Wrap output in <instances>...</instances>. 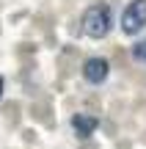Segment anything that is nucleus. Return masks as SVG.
Instances as JSON below:
<instances>
[{
    "instance_id": "nucleus-1",
    "label": "nucleus",
    "mask_w": 146,
    "mask_h": 149,
    "mask_svg": "<svg viewBox=\"0 0 146 149\" xmlns=\"http://www.w3.org/2000/svg\"><path fill=\"white\" fill-rule=\"evenodd\" d=\"M110 22H113V14H110V8L105 3L91 6V8H86V14H83V33L91 36V39H102L105 33L110 31Z\"/></svg>"
},
{
    "instance_id": "nucleus-2",
    "label": "nucleus",
    "mask_w": 146,
    "mask_h": 149,
    "mask_svg": "<svg viewBox=\"0 0 146 149\" xmlns=\"http://www.w3.org/2000/svg\"><path fill=\"white\" fill-rule=\"evenodd\" d=\"M146 28V0H132L121 14V31L124 33H141Z\"/></svg>"
},
{
    "instance_id": "nucleus-3",
    "label": "nucleus",
    "mask_w": 146,
    "mask_h": 149,
    "mask_svg": "<svg viewBox=\"0 0 146 149\" xmlns=\"http://www.w3.org/2000/svg\"><path fill=\"white\" fill-rule=\"evenodd\" d=\"M83 77L88 80V83H102L105 77H108V61L99 58V55H94V58H88L86 64H83Z\"/></svg>"
},
{
    "instance_id": "nucleus-4",
    "label": "nucleus",
    "mask_w": 146,
    "mask_h": 149,
    "mask_svg": "<svg viewBox=\"0 0 146 149\" xmlns=\"http://www.w3.org/2000/svg\"><path fill=\"white\" fill-rule=\"evenodd\" d=\"M97 116H91V113H77L75 119H72V130H75L77 138H88V135H94V130H97Z\"/></svg>"
},
{
    "instance_id": "nucleus-5",
    "label": "nucleus",
    "mask_w": 146,
    "mask_h": 149,
    "mask_svg": "<svg viewBox=\"0 0 146 149\" xmlns=\"http://www.w3.org/2000/svg\"><path fill=\"white\" fill-rule=\"evenodd\" d=\"M132 55H135L138 61H143V64H146V39H143V42H138L135 47H132Z\"/></svg>"
},
{
    "instance_id": "nucleus-6",
    "label": "nucleus",
    "mask_w": 146,
    "mask_h": 149,
    "mask_svg": "<svg viewBox=\"0 0 146 149\" xmlns=\"http://www.w3.org/2000/svg\"><path fill=\"white\" fill-rule=\"evenodd\" d=\"M0 97H3V77H0Z\"/></svg>"
}]
</instances>
